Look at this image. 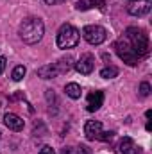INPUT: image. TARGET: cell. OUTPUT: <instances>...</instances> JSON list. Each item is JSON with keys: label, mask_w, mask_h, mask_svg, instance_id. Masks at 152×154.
Segmentation results:
<instances>
[{"label": "cell", "mask_w": 152, "mask_h": 154, "mask_svg": "<svg viewBox=\"0 0 152 154\" xmlns=\"http://www.w3.org/2000/svg\"><path fill=\"white\" fill-rule=\"evenodd\" d=\"M114 50L123 63H127L129 66H136L150 52L149 36L143 29L127 27L123 36L114 43Z\"/></svg>", "instance_id": "cell-1"}, {"label": "cell", "mask_w": 152, "mask_h": 154, "mask_svg": "<svg viewBox=\"0 0 152 154\" xmlns=\"http://www.w3.org/2000/svg\"><path fill=\"white\" fill-rule=\"evenodd\" d=\"M18 34H20V39L23 43L36 45L39 39L43 38V34H45V23L39 18H36V16H29V18H25L20 23Z\"/></svg>", "instance_id": "cell-2"}, {"label": "cell", "mask_w": 152, "mask_h": 154, "mask_svg": "<svg viewBox=\"0 0 152 154\" xmlns=\"http://www.w3.org/2000/svg\"><path fill=\"white\" fill-rule=\"evenodd\" d=\"M81 32L77 31L72 23H63L57 31V47L66 50V48H74L79 45Z\"/></svg>", "instance_id": "cell-3"}, {"label": "cell", "mask_w": 152, "mask_h": 154, "mask_svg": "<svg viewBox=\"0 0 152 154\" xmlns=\"http://www.w3.org/2000/svg\"><path fill=\"white\" fill-rule=\"evenodd\" d=\"M82 38L86 39L90 45H100L104 43L106 38H108V32L104 27L100 25H86L82 29Z\"/></svg>", "instance_id": "cell-4"}, {"label": "cell", "mask_w": 152, "mask_h": 154, "mask_svg": "<svg viewBox=\"0 0 152 154\" xmlns=\"http://www.w3.org/2000/svg\"><path fill=\"white\" fill-rule=\"evenodd\" d=\"M152 9V2L150 0H131L127 2V13L131 16H145L149 14Z\"/></svg>", "instance_id": "cell-5"}, {"label": "cell", "mask_w": 152, "mask_h": 154, "mask_svg": "<svg viewBox=\"0 0 152 154\" xmlns=\"http://www.w3.org/2000/svg\"><path fill=\"white\" fill-rule=\"evenodd\" d=\"M93 68H95V57L91 54H88V52L82 54L79 57V61L75 63V70L79 74H82V75H90L93 72Z\"/></svg>", "instance_id": "cell-6"}, {"label": "cell", "mask_w": 152, "mask_h": 154, "mask_svg": "<svg viewBox=\"0 0 152 154\" xmlns=\"http://www.w3.org/2000/svg\"><path fill=\"white\" fill-rule=\"evenodd\" d=\"M100 133H102V124L99 122V120H88L86 122V125H84V134H86V138L88 140H99V136H100Z\"/></svg>", "instance_id": "cell-7"}, {"label": "cell", "mask_w": 152, "mask_h": 154, "mask_svg": "<svg viewBox=\"0 0 152 154\" xmlns=\"http://www.w3.org/2000/svg\"><path fill=\"white\" fill-rule=\"evenodd\" d=\"M118 151H120V154H141V149H140V147L134 143V140L129 138V136H123V138L120 140Z\"/></svg>", "instance_id": "cell-8"}, {"label": "cell", "mask_w": 152, "mask_h": 154, "mask_svg": "<svg viewBox=\"0 0 152 154\" xmlns=\"http://www.w3.org/2000/svg\"><path fill=\"white\" fill-rule=\"evenodd\" d=\"M102 102H104V91H91L90 95H88V104H86V109L88 111H97V109H100V106H102Z\"/></svg>", "instance_id": "cell-9"}, {"label": "cell", "mask_w": 152, "mask_h": 154, "mask_svg": "<svg viewBox=\"0 0 152 154\" xmlns=\"http://www.w3.org/2000/svg\"><path fill=\"white\" fill-rule=\"evenodd\" d=\"M4 124L11 129V131H22L23 129V125H25V122H23V118L22 116H18L16 113H7V115L4 116Z\"/></svg>", "instance_id": "cell-10"}, {"label": "cell", "mask_w": 152, "mask_h": 154, "mask_svg": "<svg viewBox=\"0 0 152 154\" xmlns=\"http://www.w3.org/2000/svg\"><path fill=\"white\" fill-rule=\"evenodd\" d=\"M36 74H38V77H41V79H54V77L59 75L56 63H50V65H43V66H39Z\"/></svg>", "instance_id": "cell-11"}, {"label": "cell", "mask_w": 152, "mask_h": 154, "mask_svg": "<svg viewBox=\"0 0 152 154\" xmlns=\"http://www.w3.org/2000/svg\"><path fill=\"white\" fill-rule=\"evenodd\" d=\"M106 5V0H77L75 7L79 11H86V9H91V7H97V9H104Z\"/></svg>", "instance_id": "cell-12"}, {"label": "cell", "mask_w": 152, "mask_h": 154, "mask_svg": "<svg viewBox=\"0 0 152 154\" xmlns=\"http://www.w3.org/2000/svg\"><path fill=\"white\" fill-rule=\"evenodd\" d=\"M56 66H57L59 75L68 74V72L74 68V57H72V56H65V57H61L59 61H56Z\"/></svg>", "instance_id": "cell-13"}, {"label": "cell", "mask_w": 152, "mask_h": 154, "mask_svg": "<svg viewBox=\"0 0 152 154\" xmlns=\"http://www.w3.org/2000/svg\"><path fill=\"white\" fill-rule=\"evenodd\" d=\"M65 91H66V95H68L70 99H79L81 93H82V90H81V86H79L77 82H68V84L65 86Z\"/></svg>", "instance_id": "cell-14"}, {"label": "cell", "mask_w": 152, "mask_h": 154, "mask_svg": "<svg viewBox=\"0 0 152 154\" xmlns=\"http://www.w3.org/2000/svg\"><path fill=\"white\" fill-rule=\"evenodd\" d=\"M118 68L116 66H113V65H109V66H106V68H102L100 70V77H104V79H113V77L118 75Z\"/></svg>", "instance_id": "cell-15"}, {"label": "cell", "mask_w": 152, "mask_h": 154, "mask_svg": "<svg viewBox=\"0 0 152 154\" xmlns=\"http://www.w3.org/2000/svg\"><path fill=\"white\" fill-rule=\"evenodd\" d=\"M25 72H27V68H25L23 65H18V66H14V68H13V74H11L13 81H22V79L25 77Z\"/></svg>", "instance_id": "cell-16"}, {"label": "cell", "mask_w": 152, "mask_h": 154, "mask_svg": "<svg viewBox=\"0 0 152 154\" xmlns=\"http://www.w3.org/2000/svg\"><path fill=\"white\" fill-rule=\"evenodd\" d=\"M149 93H150V84H149L147 81H143V82L140 84V95H141V97H149Z\"/></svg>", "instance_id": "cell-17"}, {"label": "cell", "mask_w": 152, "mask_h": 154, "mask_svg": "<svg viewBox=\"0 0 152 154\" xmlns=\"http://www.w3.org/2000/svg\"><path fill=\"white\" fill-rule=\"evenodd\" d=\"M113 136H114L113 131H102L100 136H99V140L100 142H109V140H113Z\"/></svg>", "instance_id": "cell-18"}, {"label": "cell", "mask_w": 152, "mask_h": 154, "mask_svg": "<svg viewBox=\"0 0 152 154\" xmlns=\"http://www.w3.org/2000/svg\"><path fill=\"white\" fill-rule=\"evenodd\" d=\"M75 154H93V152H91V149H90L88 145H79Z\"/></svg>", "instance_id": "cell-19"}, {"label": "cell", "mask_w": 152, "mask_h": 154, "mask_svg": "<svg viewBox=\"0 0 152 154\" xmlns=\"http://www.w3.org/2000/svg\"><path fill=\"white\" fill-rule=\"evenodd\" d=\"M39 154H56V151L52 149V147H48V145H45L41 151H39Z\"/></svg>", "instance_id": "cell-20"}, {"label": "cell", "mask_w": 152, "mask_h": 154, "mask_svg": "<svg viewBox=\"0 0 152 154\" xmlns=\"http://www.w3.org/2000/svg\"><path fill=\"white\" fill-rule=\"evenodd\" d=\"M5 65H7V59H5V57L2 56V57H0V74H2L4 70H5Z\"/></svg>", "instance_id": "cell-21"}, {"label": "cell", "mask_w": 152, "mask_h": 154, "mask_svg": "<svg viewBox=\"0 0 152 154\" xmlns=\"http://www.w3.org/2000/svg\"><path fill=\"white\" fill-rule=\"evenodd\" d=\"M59 2H65V0H45V4H48V5H54V4H59Z\"/></svg>", "instance_id": "cell-22"}, {"label": "cell", "mask_w": 152, "mask_h": 154, "mask_svg": "<svg viewBox=\"0 0 152 154\" xmlns=\"http://www.w3.org/2000/svg\"><path fill=\"white\" fill-rule=\"evenodd\" d=\"M63 154H72V149H70V147H65V149H63Z\"/></svg>", "instance_id": "cell-23"}]
</instances>
